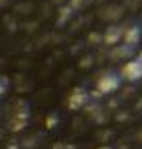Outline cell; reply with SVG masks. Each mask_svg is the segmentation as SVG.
I'll list each match as a JSON object with an SVG mask.
<instances>
[{"label": "cell", "mask_w": 142, "mask_h": 149, "mask_svg": "<svg viewBox=\"0 0 142 149\" xmlns=\"http://www.w3.org/2000/svg\"><path fill=\"white\" fill-rule=\"evenodd\" d=\"M60 124V116L56 114V112H51V114H47V118H45V128H56Z\"/></svg>", "instance_id": "obj_11"}, {"label": "cell", "mask_w": 142, "mask_h": 149, "mask_svg": "<svg viewBox=\"0 0 142 149\" xmlns=\"http://www.w3.org/2000/svg\"><path fill=\"white\" fill-rule=\"evenodd\" d=\"M140 141H142V133H140Z\"/></svg>", "instance_id": "obj_24"}, {"label": "cell", "mask_w": 142, "mask_h": 149, "mask_svg": "<svg viewBox=\"0 0 142 149\" xmlns=\"http://www.w3.org/2000/svg\"><path fill=\"white\" fill-rule=\"evenodd\" d=\"M136 110H140V112H142V97L136 102Z\"/></svg>", "instance_id": "obj_18"}, {"label": "cell", "mask_w": 142, "mask_h": 149, "mask_svg": "<svg viewBox=\"0 0 142 149\" xmlns=\"http://www.w3.org/2000/svg\"><path fill=\"white\" fill-rule=\"evenodd\" d=\"M136 60H140V62H142V50H138V54H136Z\"/></svg>", "instance_id": "obj_20"}, {"label": "cell", "mask_w": 142, "mask_h": 149, "mask_svg": "<svg viewBox=\"0 0 142 149\" xmlns=\"http://www.w3.org/2000/svg\"><path fill=\"white\" fill-rule=\"evenodd\" d=\"M88 44H93V46L101 44V33H91L88 35Z\"/></svg>", "instance_id": "obj_15"}, {"label": "cell", "mask_w": 142, "mask_h": 149, "mask_svg": "<svg viewBox=\"0 0 142 149\" xmlns=\"http://www.w3.org/2000/svg\"><path fill=\"white\" fill-rule=\"evenodd\" d=\"M123 13H126V8L121 4H109V6H103L99 10V19L105 21V23H109V25H115V23H119Z\"/></svg>", "instance_id": "obj_6"}, {"label": "cell", "mask_w": 142, "mask_h": 149, "mask_svg": "<svg viewBox=\"0 0 142 149\" xmlns=\"http://www.w3.org/2000/svg\"><path fill=\"white\" fill-rule=\"evenodd\" d=\"M54 149H72V147L66 145V143H58V145H54Z\"/></svg>", "instance_id": "obj_16"}, {"label": "cell", "mask_w": 142, "mask_h": 149, "mask_svg": "<svg viewBox=\"0 0 142 149\" xmlns=\"http://www.w3.org/2000/svg\"><path fill=\"white\" fill-rule=\"evenodd\" d=\"M88 102H91V93H88V89H84V87H74L72 91H70L68 100H66V106H68V110L78 112V110H84V108L88 106Z\"/></svg>", "instance_id": "obj_3"}, {"label": "cell", "mask_w": 142, "mask_h": 149, "mask_svg": "<svg viewBox=\"0 0 142 149\" xmlns=\"http://www.w3.org/2000/svg\"><path fill=\"white\" fill-rule=\"evenodd\" d=\"M19 147H21V145L16 143V141H10V143H8V149H19Z\"/></svg>", "instance_id": "obj_17"}, {"label": "cell", "mask_w": 142, "mask_h": 149, "mask_svg": "<svg viewBox=\"0 0 142 149\" xmlns=\"http://www.w3.org/2000/svg\"><path fill=\"white\" fill-rule=\"evenodd\" d=\"M74 17V10L70 8L68 4H62L60 8H58V19H56V23H58V27H62V25H66L70 19Z\"/></svg>", "instance_id": "obj_9"}, {"label": "cell", "mask_w": 142, "mask_h": 149, "mask_svg": "<svg viewBox=\"0 0 142 149\" xmlns=\"http://www.w3.org/2000/svg\"><path fill=\"white\" fill-rule=\"evenodd\" d=\"M121 6L126 8V10H138V8L142 6V0H126Z\"/></svg>", "instance_id": "obj_13"}, {"label": "cell", "mask_w": 142, "mask_h": 149, "mask_svg": "<svg viewBox=\"0 0 142 149\" xmlns=\"http://www.w3.org/2000/svg\"><path fill=\"white\" fill-rule=\"evenodd\" d=\"M119 77H121L123 81H130V83L140 81V79H142V62L136 60V58L126 60V64H123L121 70H119Z\"/></svg>", "instance_id": "obj_4"}, {"label": "cell", "mask_w": 142, "mask_h": 149, "mask_svg": "<svg viewBox=\"0 0 142 149\" xmlns=\"http://www.w3.org/2000/svg\"><path fill=\"white\" fill-rule=\"evenodd\" d=\"M93 64H95V56H93V54L82 56V60H80V68H88V66H93Z\"/></svg>", "instance_id": "obj_14"}, {"label": "cell", "mask_w": 142, "mask_h": 149, "mask_svg": "<svg viewBox=\"0 0 142 149\" xmlns=\"http://www.w3.org/2000/svg\"><path fill=\"white\" fill-rule=\"evenodd\" d=\"M51 2H54V4H58V6H62V4L66 2V0H51Z\"/></svg>", "instance_id": "obj_19"}, {"label": "cell", "mask_w": 142, "mask_h": 149, "mask_svg": "<svg viewBox=\"0 0 142 149\" xmlns=\"http://www.w3.org/2000/svg\"><path fill=\"white\" fill-rule=\"evenodd\" d=\"M4 4H8V0H0V6H4Z\"/></svg>", "instance_id": "obj_22"}, {"label": "cell", "mask_w": 142, "mask_h": 149, "mask_svg": "<svg viewBox=\"0 0 142 149\" xmlns=\"http://www.w3.org/2000/svg\"><path fill=\"white\" fill-rule=\"evenodd\" d=\"M88 4H91V0H68V6L74 10V15H76L78 10H84Z\"/></svg>", "instance_id": "obj_10"}, {"label": "cell", "mask_w": 142, "mask_h": 149, "mask_svg": "<svg viewBox=\"0 0 142 149\" xmlns=\"http://www.w3.org/2000/svg\"><path fill=\"white\" fill-rule=\"evenodd\" d=\"M121 85V77H119V72H113V70H107V72H103L99 74V79H97V93L99 95H111V93H115Z\"/></svg>", "instance_id": "obj_2"}, {"label": "cell", "mask_w": 142, "mask_h": 149, "mask_svg": "<svg viewBox=\"0 0 142 149\" xmlns=\"http://www.w3.org/2000/svg\"><path fill=\"white\" fill-rule=\"evenodd\" d=\"M8 87H10V79L6 77V74H0V97L8 91Z\"/></svg>", "instance_id": "obj_12"}, {"label": "cell", "mask_w": 142, "mask_h": 149, "mask_svg": "<svg viewBox=\"0 0 142 149\" xmlns=\"http://www.w3.org/2000/svg\"><path fill=\"white\" fill-rule=\"evenodd\" d=\"M142 42V25L140 23H132L123 29V37H121V44H126L130 48H136Z\"/></svg>", "instance_id": "obj_7"}, {"label": "cell", "mask_w": 142, "mask_h": 149, "mask_svg": "<svg viewBox=\"0 0 142 149\" xmlns=\"http://www.w3.org/2000/svg\"><path fill=\"white\" fill-rule=\"evenodd\" d=\"M134 54H136V48H130V46H126V44H117V46L111 48L109 58H111L113 62H117V60H130Z\"/></svg>", "instance_id": "obj_8"}, {"label": "cell", "mask_w": 142, "mask_h": 149, "mask_svg": "<svg viewBox=\"0 0 142 149\" xmlns=\"http://www.w3.org/2000/svg\"><path fill=\"white\" fill-rule=\"evenodd\" d=\"M29 110H31L29 108V102L14 100L12 102V108H10V116L6 120L8 130H12V133H21V130H25L27 124H29V114H31Z\"/></svg>", "instance_id": "obj_1"}, {"label": "cell", "mask_w": 142, "mask_h": 149, "mask_svg": "<svg viewBox=\"0 0 142 149\" xmlns=\"http://www.w3.org/2000/svg\"><path fill=\"white\" fill-rule=\"evenodd\" d=\"M2 135H4V130H2V128H0V139H2Z\"/></svg>", "instance_id": "obj_23"}, {"label": "cell", "mask_w": 142, "mask_h": 149, "mask_svg": "<svg viewBox=\"0 0 142 149\" xmlns=\"http://www.w3.org/2000/svg\"><path fill=\"white\" fill-rule=\"evenodd\" d=\"M97 149H111L109 145H101V147H97Z\"/></svg>", "instance_id": "obj_21"}, {"label": "cell", "mask_w": 142, "mask_h": 149, "mask_svg": "<svg viewBox=\"0 0 142 149\" xmlns=\"http://www.w3.org/2000/svg\"><path fill=\"white\" fill-rule=\"evenodd\" d=\"M123 29H126V27L119 25V23H115V25H107V29H105V31L101 33V44L109 46V48H113V46L121 44Z\"/></svg>", "instance_id": "obj_5"}]
</instances>
